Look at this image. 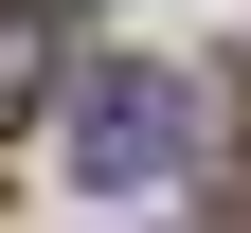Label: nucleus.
Instances as JSON below:
<instances>
[{
	"mask_svg": "<svg viewBox=\"0 0 251 233\" xmlns=\"http://www.w3.org/2000/svg\"><path fill=\"white\" fill-rule=\"evenodd\" d=\"M54 144H72L90 197H179V161H198V90L144 72V54H108V72L54 90Z\"/></svg>",
	"mask_w": 251,
	"mask_h": 233,
	"instance_id": "f257e3e1",
	"label": "nucleus"
},
{
	"mask_svg": "<svg viewBox=\"0 0 251 233\" xmlns=\"http://www.w3.org/2000/svg\"><path fill=\"white\" fill-rule=\"evenodd\" d=\"M72 90V0H0V144Z\"/></svg>",
	"mask_w": 251,
	"mask_h": 233,
	"instance_id": "f03ea898",
	"label": "nucleus"
}]
</instances>
